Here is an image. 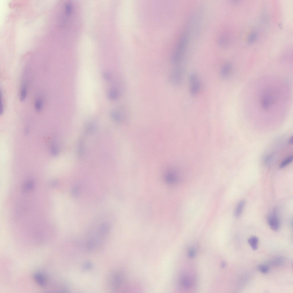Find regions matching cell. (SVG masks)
<instances>
[{
  "label": "cell",
  "mask_w": 293,
  "mask_h": 293,
  "mask_svg": "<svg viewBox=\"0 0 293 293\" xmlns=\"http://www.w3.org/2000/svg\"><path fill=\"white\" fill-rule=\"evenodd\" d=\"M276 92L274 89L267 88L262 93L260 98V103L264 110H269L277 102Z\"/></svg>",
  "instance_id": "obj_1"
},
{
  "label": "cell",
  "mask_w": 293,
  "mask_h": 293,
  "mask_svg": "<svg viewBox=\"0 0 293 293\" xmlns=\"http://www.w3.org/2000/svg\"><path fill=\"white\" fill-rule=\"evenodd\" d=\"M187 37V33H184L178 42L172 59L175 64H179L182 59L188 43Z\"/></svg>",
  "instance_id": "obj_2"
},
{
  "label": "cell",
  "mask_w": 293,
  "mask_h": 293,
  "mask_svg": "<svg viewBox=\"0 0 293 293\" xmlns=\"http://www.w3.org/2000/svg\"><path fill=\"white\" fill-rule=\"evenodd\" d=\"M109 278V284L112 288L116 289L121 285L123 281V276L120 272H116L113 274Z\"/></svg>",
  "instance_id": "obj_3"
},
{
  "label": "cell",
  "mask_w": 293,
  "mask_h": 293,
  "mask_svg": "<svg viewBox=\"0 0 293 293\" xmlns=\"http://www.w3.org/2000/svg\"><path fill=\"white\" fill-rule=\"evenodd\" d=\"M183 74V70L182 68L178 67L175 69L171 73V81L175 84H179L182 81Z\"/></svg>",
  "instance_id": "obj_4"
},
{
  "label": "cell",
  "mask_w": 293,
  "mask_h": 293,
  "mask_svg": "<svg viewBox=\"0 0 293 293\" xmlns=\"http://www.w3.org/2000/svg\"><path fill=\"white\" fill-rule=\"evenodd\" d=\"M267 219L268 224L271 228L274 231H277L279 228L280 223L276 211L269 215Z\"/></svg>",
  "instance_id": "obj_5"
},
{
  "label": "cell",
  "mask_w": 293,
  "mask_h": 293,
  "mask_svg": "<svg viewBox=\"0 0 293 293\" xmlns=\"http://www.w3.org/2000/svg\"><path fill=\"white\" fill-rule=\"evenodd\" d=\"M35 281L36 284L41 287L45 286L47 283V279L45 275L43 273L37 272L33 276Z\"/></svg>",
  "instance_id": "obj_6"
},
{
  "label": "cell",
  "mask_w": 293,
  "mask_h": 293,
  "mask_svg": "<svg viewBox=\"0 0 293 293\" xmlns=\"http://www.w3.org/2000/svg\"><path fill=\"white\" fill-rule=\"evenodd\" d=\"M232 70V66L230 64L227 63L225 64L221 70V76L225 78L229 77L231 74Z\"/></svg>",
  "instance_id": "obj_7"
},
{
  "label": "cell",
  "mask_w": 293,
  "mask_h": 293,
  "mask_svg": "<svg viewBox=\"0 0 293 293\" xmlns=\"http://www.w3.org/2000/svg\"><path fill=\"white\" fill-rule=\"evenodd\" d=\"M28 84L26 82L22 84L19 92V99L21 101H23L26 98L27 94Z\"/></svg>",
  "instance_id": "obj_8"
},
{
  "label": "cell",
  "mask_w": 293,
  "mask_h": 293,
  "mask_svg": "<svg viewBox=\"0 0 293 293\" xmlns=\"http://www.w3.org/2000/svg\"><path fill=\"white\" fill-rule=\"evenodd\" d=\"M34 108L37 112H41L43 110V101L41 97L37 98L34 102Z\"/></svg>",
  "instance_id": "obj_9"
},
{
  "label": "cell",
  "mask_w": 293,
  "mask_h": 293,
  "mask_svg": "<svg viewBox=\"0 0 293 293\" xmlns=\"http://www.w3.org/2000/svg\"><path fill=\"white\" fill-rule=\"evenodd\" d=\"M191 85L190 91L193 94H196L198 92L200 88V84L199 80L190 82Z\"/></svg>",
  "instance_id": "obj_10"
},
{
  "label": "cell",
  "mask_w": 293,
  "mask_h": 293,
  "mask_svg": "<svg viewBox=\"0 0 293 293\" xmlns=\"http://www.w3.org/2000/svg\"><path fill=\"white\" fill-rule=\"evenodd\" d=\"M165 177L166 181L169 183H173L177 181V177L174 173L171 172L169 171L166 173Z\"/></svg>",
  "instance_id": "obj_11"
},
{
  "label": "cell",
  "mask_w": 293,
  "mask_h": 293,
  "mask_svg": "<svg viewBox=\"0 0 293 293\" xmlns=\"http://www.w3.org/2000/svg\"><path fill=\"white\" fill-rule=\"evenodd\" d=\"M259 241L258 238L256 237H251L248 240V242L252 248L254 250L257 249L258 248V243Z\"/></svg>",
  "instance_id": "obj_12"
},
{
  "label": "cell",
  "mask_w": 293,
  "mask_h": 293,
  "mask_svg": "<svg viewBox=\"0 0 293 293\" xmlns=\"http://www.w3.org/2000/svg\"><path fill=\"white\" fill-rule=\"evenodd\" d=\"M244 201H240L237 205L234 211V215L236 217H239L242 213L244 205Z\"/></svg>",
  "instance_id": "obj_13"
},
{
  "label": "cell",
  "mask_w": 293,
  "mask_h": 293,
  "mask_svg": "<svg viewBox=\"0 0 293 293\" xmlns=\"http://www.w3.org/2000/svg\"><path fill=\"white\" fill-rule=\"evenodd\" d=\"M34 186V182L31 180H28L23 184V191L25 193L31 190Z\"/></svg>",
  "instance_id": "obj_14"
},
{
  "label": "cell",
  "mask_w": 293,
  "mask_h": 293,
  "mask_svg": "<svg viewBox=\"0 0 293 293\" xmlns=\"http://www.w3.org/2000/svg\"><path fill=\"white\" fill-rule=\"evenodd\" d=\"M113 119L116 122L120 123L122 120V117L120 114L116 112H113L111 113Z\"/></svg>",
  "instance_id": "obj_15"
},
{
  "label": "cell",
  "mask_w": 293,
  "mask_h": 293,
  "mask_svg": "<svg viewBox=\"0 0 293 293\" xmlns=\"http://www.w3.org/2000/svg\"><path fill=\"white\" fill-rule=\"evenodd\" d=\"M293 160V156L290 155L284 160L280 164L279 167L280 168H283L290 163Z\"/></svg>",
  "instance_id": "obj_16"
},
{
  "label": "cell",
  "mask_w": 293,
  "mask_h": 293,
  "mask_svg": "<svg viewBox=\"0 0 293 293\" xmlns=\"http://www.w3.org/2000/svg\"><path fill=\"white\" fill-rule=\"evenodd\" d=\"M119 94L118 92L115 90H111L110 91L108 94V97L110 99L112 100H115L118 98L119 97Z\"/></svg>",
  "instance_id": "obj_17"
},
{
  "label": "cell",
  "mask_w": 293,
  "mask_h": 293,
  "mask_svg": "<svg viewBox=\"0 0 293 293\" xmlns=\"http://www.w3.org/2000/svg\"><path fill=\"white\" fill-rule=\"evenodd\" d=\"M258 269L260 272L264 274L267 273L269 270V267L264 264L259 265L258 267Z\"/></svg>",
  "instance_id": "obj_18"
},
{
  "label": "cell",
  "mask_w": 293,
  "mask_h": 293,
  "mask_svg": "<svg viewBox=\"0 0 293 293\" xmlns=\"http://www.w3.org/2000/svg\"><path fill=\"white\" fill-rule=\"evenodd\" d=\"M79 187L77 185H75L72 187L71 191L73 196L76 197L78 195L79 193Z\"/></svg>",
  "instance_id": "obj_19"
},
{
  "label": "cell",
  "mask_w": 293,
  "mask_h": 293,
  "mask_svg": "<svg viewBox=\"0 0 293 293\" xmlns=\"http://www.w3.org/2000/svg\"><path fill=\"white\" fill-rule=\"evenodd\" d=\"M4 110V104L3 100V96L1 94V92H0V113L1 115L3 114V112Z\"/></svg>",
  "instance_id": "obj_20"
},
{
  "label": "cell",
  "mask_w": 293,
  "mask_h": 293,
  "mask_svg": "<svg viewBox=\"0 0 293 293\" xmlns=\"http://www.w3.org/2000/svg\"><path fill=\"white\" fill-rule=\"evenodd\" d=\"M92 264L90 262H86L85 263L84 266V268L85 270H89L92 268Z\"/></svg>",
  "instance_id": "obj_21"
},
{
  "label": "cell",
  "mask_w": 293,
  "mask_h": 293,
  "mask_svg": "<svg viewBox=\"0 0 293 293\" xmlns=\"http://www.w3.org/2000/svg\"><path fill=\"white\" fill-rule=\"evenodd\" d=\"M95 128V125L92 124H89L87 128V130L89 131H92L94 130Z\"/></svg>",
  "instance_id": "obj_22"
},
{
  "label": "cell",
  "mask_w": 293,
  "mask_h": 293,
  "mask_svg": "<svg viewBox=\"0 0 293 293\" xmlns=\"http://www.w3.org/2000/svg\"><path fill=\"white\" fill-rule=\"evenodd\" d=\"M281 259V258H277L274 261V264H276V265L277 264L279 265L280 264H281V263H282L283 262V260Z\"/></svg>",
  "instance_id": "obj_23"
},
{
  "label": "cell",
  "mask_w": 293,
  "mask_h": 293,
  "mask_svg": "<svg viewBox=\"0 0 293 293\" xmlns=\"http://www.w3.org/2000/svg\"><path fill=\"white\" fill-rule=\"evenodd\" d=\"M103 76L104 78L107 80H109L110 78V76L106 73H104Z\"/></svg>",
  "instance_id": "obj_24"
},
{
  "label": "cell",
  "mask_w": 293,
  "mask_h": 293,
  "mask_svg": "<svg viewBox=\"0 0 293 293\" xmlns=\"http://www.w3.org/2000/svg\"><path fill=\"white\" fill-rule=\"evenodd\" d=\"M288 143L289 144H292L293 143V137L291 136L288 140Z\"/></svg>",
  "instance_id": "obj_25"
},
{
  "label": "cell",
  "mask_w": 293,
  "mask_h": 293,
  "mask_svg": "<svg viewBox=\"0 0 293 293\" xmlns=\"http://www.w3.org/2000/svg\"><path fill=\"white\" fill-rule=\"evenodd\" d=\"M58 182L56 181H54L52 182V183H51V185H52V186H56Z\"/></svg>",
  "instance_id": "obj_26"
}]
</instances>
